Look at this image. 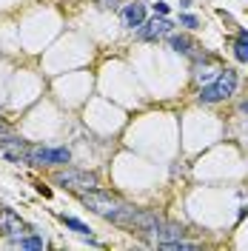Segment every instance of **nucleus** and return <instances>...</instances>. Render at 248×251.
<instances>
[{"mask_svg": "<svg viewBox=\"0 0 248 251\" xmlns=\"http://www.w3.org/2000/svg\"><path fill=\"white\" fill-rule=\"evenodd\" d=\"M237 72L234 69H223L217 77L211 80V83H205L200 89V94H197V100L200 103H220V100H228V97H234V92H237Z\"/></svg>", "mask_w": 248, "mask_h": 251, "instance_id": "f257e3e1", "label": "nucleus"}, {"mask_svg": "<svg viewBox=\"0 0 248 251\" xmlns=\"http://www.w3.org/2000/svg\"><path fill=\"white\" fill-rule=\"evenodd\" d=\"M26 160H29V166H37V169H43V166H69L72 163V151L69 149H49V146H29L26 149Z\"/></svg>", "mask_w": 248, "mask_h": 251, "instance_id": "f03ea898", "label": "nucleus"}, {"mask_svg": "<svg viewBox=\"0 0 248 251\" xmlns=\"http://www.w3.org/2000/svg\"><path fill=\"white\" fill-rule=\"evenodd\" d=\"M54 183L63 188H72V191H94L100 188V177L92 172H77V169H66V172H57L54 174Z\"/></svg>", "mask_w": 248, "mask_h": 251, "instance_id": "7ed1b4c3", "label": "nucleus"}, {"mask_svg": "<svg viewBox=\"0 0 248 251\" xmlns=\"http://www.w3.org/2000/svg\"><path fill=\"white\" fill-rule=\"evenodd\" d=\"M26 228H29V226L20 220L17 211H12V208H0V234L6 237L9 243L17 240V237H23V234H29Z\"/></svg>", "mask_w": 248, "mask_h": 251, "instance_id": "20e7f679", "label": "nucleus"}, {"mask_svg": "<svg viewBox=\"0 0 248 251\" xmlns=\"http://www.w3.org/2000/svg\"><path fill=\"white\" fill-rule=\"evenodd\" d=\"M174 31V23L169 20V15H154L151 20H146L140 26V37L143 40H160V37H169Z\"/></svg>", "mask_w": 248, "mask_h": 251, "instance_id": "39448f33", "label": "nucleus"}, {"mask_svg": "<svg viewBox=\"0 0 248 251\" xmlns=\"http://www.w3.org/2000/svg\"><path fill=\"white\" fill-rule=\"evenodd\" d=\"M120 15H123V26H125V29L134 31V29H140V26L146 23V6L137 3V0H134V3H125Z\"/></svg>", "mask_w": 248, "mask_h": 251, "instance_id": "423d86ee", "label": "nucleus"}, {"mask_svg": "<svg viewBox=\"0 0 248 251\" xmlns=\"http://www.w3.org/2000/svg\"><path fill=\"white\" fill-rule=\"evenodd\" d=\"M169 46H171V51H177V54H186V57H200L194 49H200L191 37H186V34H174L171 31L169 34Z\"/></svg>", "mask_w": 248, "mask_h": 251, "instance_id": "0eeeda50", "label": "nucleus"}, {"mask_svg": "<svg viewBox=\"0 0 248 251\" xmlns=\"http://www.w3.org/2000/svg\"><path fill=\"white\" fill-rule=\"evenodd\" d=\"M26 149H29V146H26L23 137H17L12 131H3V134H0V151H3V154H23Z\"/></svg>", "mask_w": 248, "mask_h": 251, "instance_id": "6e6552de", "label": "nucleus"}, {"mask_svg": "<svg viewBox=\"0 0 248 251\" xmlns=\"http://www.w3.org/2000/svg\"><path fill=\"white\" fill-rule=\"evenodd\" d=\"M151 237L157 240V246H163V243H171V240H180V237H183V228H180L177 223H166V220H163L160 228H157Z\"/></svg>", "mask_w": 248, "mask_h": 251, "instance_id": "1a4fd4ad", "label": "nucleus"}, {"mask_svg": "<svg viewBox=\"0 0 248 251\" xmlns=\"http://www.w3.org/2000/svg\"><path fill=\"white\" fill-rule=\"evenodd\" d=\"M12 246H17V249H26V251H40L46 249V240L37 234V231H31V237H17V240H12Z\"/></svg>", "mask_w": 248, "mask_h": 251, "instance_id": "9d476101", "label": "nucleus"}, {"mask_svg": "<svg viewBox=\"0 0 248 251\" xmlns=\"http://www.w3.org/2000/svg\"><path fill=\"white\" fill-rule=\"evenodd\" d=\"M60 220H63V226H66V228H72L74 234H80V237H92V228H89L83 220H77V217H66V214H63Z\"/></svg>", "mask_w": 248, "mask_h": 251, "instance_id": "9b49d317", "label": "nucleus"}, {"mask_svg": "<svg viewBox=\"0 0 248 251\" xmlns=\"http://www.w3.org/2000/svg\"><path fill=\"white\" fill-rule=\"evenodd\" d=\"M160 249H166V251H194V249H197V243H186V240L180 237V240H171V243H163Z\"/></svg>", "mask_w": 248, "mask_h": 251, "instance_id": "f8f14e48", "label": "nucleus"}, {"mask_svg": "<svg viewBox=\"0 0 248 251\" xmlns=\"http://www.w3.org/2000/svg\"><path fill=\"white\" fill-rule=\"evenodd\" d=\"M231 49H234V57H237V60H240V63H248V43L243 40V37H237Z\"/></svg>", "mask_w": 248, "mask_h": 251, "instance_id": "ddd939ff", "label": "nucleus"}, {"mask_svg": "<svg viewBox=\"0 0 248 251\" xmlns=\"http://www.w3.org/2000/svg\"><path fill=\"white\" fill-rule=\"evenodd\" d=\"M180 26H186V29H200V17L197 15H180Z\"/></svg>", "mask_w": 248, "mask_h": 251, "instance_id": "4468645a", "label": "nucleus"}, {"mask_svg": "<svg viewBox=\"0 0 248 251\" xmlns=\"http://www.w3.org/2000/svg\"><path fill=\"white\" fill-rule=\"evenodd\" d=\"M154 15H169V3L157 0V3H154Z\"/></svg>", "mask_w": 248, "mask_h": 251, "instance_id": "2eb2a0df", "label": "nucleus"}, {"mask_svg": "<svg viewBox=\"0 0 248 251\" xmlns=\"http://www.w3.org/2000/svg\"><path fill=\"white\" fill-rule=\"evenodd\" d=\"M117 3H120V0H97L100 9H117Z\"/></svg>", "mask_w": 248, "mask_h": 251, "instance_id": "dca6fc26", "label": "nucleus"}, {"mask_svg": "<svg viewBox=\"0 0 248 251\" xmlns=\"http://www.w3.org/2000/svg\"><path fill=\"white\" fill-rule=\"evenodd\" d=\"M240 111H243V114H248V100H243V103H240Z\"/></svg>", "mask_w": 248, "mask_h": 251, "instance_id": "f3484780", "label": "nucleus"}, {"mask_svg": "<svg viewBox=\"0 0 248 251\" xmlns=\"http://www.w3.org/2000/svg\"><path fill=\"white\" fill-rule=\"evenodd\" d=\"M240 37H243V40L248 43V29H240Z\"/></svg>", "mask_w": 248, "mask_h": 251, "instance_id": "a211bd4d", "label": "nucleus"}, {"mask_svg": "<svg viewBox=\"0 0 248 251\" xmlns=\"http://www.w3.org/2000/svg\"><path fill=\"white\" fill-rule=\"evenodd\" d=\"M3 131H9V126L3 123V117H0V134H3Z\"/></svg>", "mask_w": 248, "mask_h": 251, "instance_id": "6ab92c4d", "label": "nucleus"}]
</instances>
